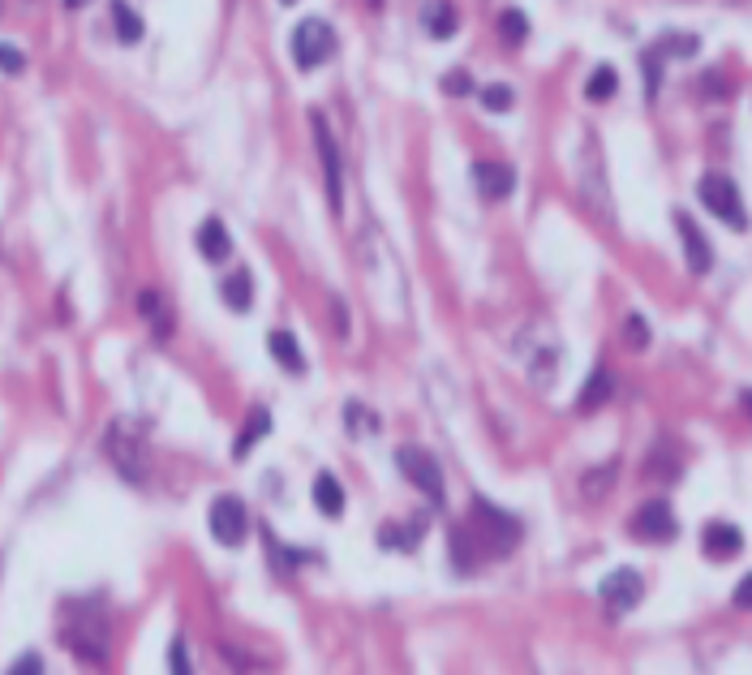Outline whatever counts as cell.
Returning <instances> with one entry per match:
<instances>
[{
    "instance_id": "5",
    "label": "cell",
    "mask_w": 752,
    "mask_h": 675,
    "mask_svg": "<svg viewBox=\"0 0 752 675\" xmlns=\"http://www.w3.org/2000/svg\"><path fill=\"white\" fill-rule=\"evenodd\" d=\"M331 52H336V31H331L323 18L297 22V31H293V61H297V69H318Z\"/></svg>"
},
{
    "instance_id": "1",
    "label": "cell",
    "mask_w": 752,
    "mask_h": 675,
    "mask_svg": "<svg viewBox=\"0 0 752 675\" xmlns=\"http://www.w3.org/2000/svg\"><path fill=\"white\" fill-rule=\"evenodd\" d=\"M520 521L512 512H503L495 504H486V499H473L469 516L452 529V559L460 572H477L486 564H495V559L512 555L516 542H520Z\"/></svg>"
},
{
    "instance_id": "2",
    "label": "cell",
    "mask_w": 752,
    "mask_h": 675,
    "mask_svg": "<svg viewBox=\"0 0 752 675\" xmlns=\"http://www.w3.org/2000/svg\"><path fill=\"white\" fill-rule=\"evenodd\" d=\"M104 452H108L112 469H117L125 482H134V486L147 482V473H151V448H147V435H142V426H138L134 418H117V422L108 426Z\"/></svg>"
},
{
    "instance_id": "31",
    "label": "cell",
    "mask_w": 752,
    "mask_h": 675,
    "mask_svg": "<svg viewBox=\"0 0 752 675\" xmlns=\"http://www.w3.org/2000/svg\"><path fill=\"white\" fill-rule=\"evenodd\" d=\"M9 675H43V658H39V654H22V658H13Z\"/></svg>"
},
{
    "instance_id": "4",
    "label": "cell",
    "mask_w": 752,
    "mask_h": 675,
    "mask_svg": "<svg viewBox=\"0 0 752 675\" xmlns=\"http://www.w3.org/2000/svg\"><path fill=\"white\" fill-rule=\"evenodd\" d=\"M61 637H65V645H69V650H74L78 658H86V663H95V667L108 663V624H104V615L82 611L78 620H69V624L61 628Z\"/></svg>"
},
{
    "instance_id": "34",
    "label": "cell",
    "mask_w": 752,
    "mask_h": 675,
    "mask_svg": "<svg viewBox=\"0 0 752 675\" xmlns=\"http://www.w3.org/2000/svg\"><path fill=\"white\" fill-rule=\"evenodd\" d=\"M65 5H69V9H82V5H91V0H65Z\"/></svg>"
},
{
    "instance_id": "36",
    "label": "cell",
    "mask_w": 752,
    "mask_h": 675,
    "mask_svg": "<svg viewBox=\"0 0 752 675\" xmlns=\"http://www.w3.org/2000/svg\"><path fill=\"white\" fill-rule=\"evenodd\" d=\"M280 5H297V0H280Z\"/></svg>"
},
{
    "instance_id": "9",
    "label": "cell",
    "mask_w": 752,
    "mask_h": 675,
    "mask_svg": "<svg viewBox=\"0 0 752 675\" xmlns=\"http://www.w3.org/2000/svg\"><path fill=\"white\" fill-rule=\"evenodd\" d=\"M598 594H602V607L611 615H628L636 602L645 598V581H641V572H636V568H615L611 577H602Z\"/></svg>"
},
{
    "instance_id": "26",
    "label": "cell",
    "mask_w": 752,
    "mask_h": 675,
    "mask_svg": "<svg viewBox=\"0 0 752 675\" xmlns=\"http://www.w3.org/2000/svg\"><path fill=\"white\" fill-rule=\"evenodd\" d=\"M482 104H486V112H508L516 104V95H512V86L495 82V86H486V91H482Z\"/></svg>"
},
{
    "instance_id": "15",
    "label": "cell",
    "mask_w": 752,
    "mask_h": 675,
    "mask_svg": "<svg viewBox=\"0 0 752 675\" xmlns=\"http://www.w3.org/2000/svg\"><path fill=\"white\" fill-rule=\"evenodd\" d=\"M422 22H426V35H435V39H452V35H456V26H460L452 0H426Z\"/></svg>"
},
{
    "instance_id": "14",
    "label": "cell",
    "mask_w": 752,
    "mask_h": 675,
    "mask_svg": "<svg viewBox=\"0 0 752 675\" xmlns=\"http://www.w3.org/2000/svg\"><path fill=\"white\" fill-rule=\"evenodd\" d=\"M198 250L207 263H224L228 254H233V237H228L224 220H215V215H207V220L198 224Z\"/></svg>"
},
{
    "instance_id": "16",
    "label": "cell",
    "mask_w": 752,
    "mask_h": 675,
    "mask_svg": "<svg viewBox=\"0 0 752 675\" xmlns=\"http://www.w3.org/2000/svg\"><path fill=\"white\" fill-rule=\"evenodd\" d=\"M314 508L323 516H340L344 512V486L336 473H318L314 478Z\"/></svg>"
},
{
    "instance_id": "25",
    "label": "cell",
    "mask_w": 752,
    "mask_h": 675,
    "mask_svg": "<svg viewBox=\"0 0 752 675\" xmlns=\"http://www.w3.org/2000/svg\"><path fill=\"white\" fill-rule=\"evenodd\" d=\"M499 35H503V43L520 48V43L529 39V18H525L520 9H503V13H499Z\"/></svg>"
},
{
    "instance_id": "22",
    "label": "cell",
    "mask_w": 752,
    "mask_h": 675,
    "mask_svg": "<svg viewBox=\"0 0 752 675\" xmlns=\"http://www.w3.org/2000/svg\"><path fill=\"white\" fill-rule=\"evenodd\" d=\"M267 430H271V413H267V409H254L250 422H245V430H241V439H237V461H245V456H250V448L267 435Z\"/></svg>"
},
{
    "instance_id": "12",
    "label": "cell",
    "mask_w": 752,
    "mask_h": 675,
    "mask_svg": "<svg viewBox=\"0 0 752 675\" xmlns=\"http://www.w3.org/2000/svg\"><path fill=\"white\" fill-rule=\"evenodd\" d=\"M473 181H477V194H482L486 203H503V198L516 190V172L508 164H495V160H477Z\"/></svg>"
},
{
    "instance_id": "6",
    "label": "cell",
    "mask_w": 752,
    "mask_h": 675,
    "mask_svg": "<svg viewBox=\"0 0 752 675\" xmlns=\"http://www.w3.org/2000/svg\"><path fill=\"white\" fill-rule=\"evenodd\" d=\"M310 125H314V142H318V160H323V181H327V203L331 211L344 207V164H340V147L327 129L323 112H310Z\"/></svg>"
},
{
    "instance_id": "10",
    "label": "cell",
    "mask_w": 752,
    "mask_h": 675,
    "mask_svg": "<svg viewBox=\"0 0 752 675\" xmlns=\"http://www.w3.org/2000/svg\"><path fill=\"white\" fill-rule=\"evenodd\" d=\"M679 534L675 525V512L671 504H662V499H649V504H641L632 512V538L641 542H671Z\"/></svg>"
},
{
    "instance_id": "8",
    "label": "cell",
    "mask_w": 752,
    "mask_h": 675,
    "mask_svg": "<svg viewBox=\"0 0 752 675\" xmlns=\"http://www.w3.org/2000/svg\"><path fill=\"white\" fill-rule=\"evenodd\" d=\"M396 469H400L404 478H409L422 495L435 499V504L443 499V469H439V461H435L430 452H422V448H400V452H396Z\"/></svg>"
},
{
    "instance_id": "29",
    "label": "cell",
    "mask_w": 752,
    "mask_h": 675,
    "mask_svg": "<svg viewBox=\"0 0 752 675\" xmlns=\"http://www.w3.org/2000/svg\"><path fill=\"white\" fill-rule=\"evenodd\" d=\"M443 91H447V95H469V91H473V78L465 74V69H452V74L443 78Z\"/></svg>"
},
{
    "instance_id": "23",
    "label": "cell",
    "mask_w": 752,
    "mask_h": 675,
    "mask_svg": "<svg viewBox=\"0 0 752 675\" xmlns=\"http://www.w3.org/2000/svg\"><path fill=\"white\" fill-rule=\"evenodd\" d=\"M615 91H619V74H615L611 65H598L594 74H589V82H585V95L594 99V104H606Z\"/></svg>"
},
{
    "instance_id": "18",
    "label": "cell",
    "mask_w": 752,
    "mask_h": 675,
    "mask_svg": "<svg viewBox=\"0 0 752 675\" xmlns=\"http://www.w3.org/2000/svg\"><path fill=\"white\" fill-rule=\"evenodd\" d=\"M220 297H224V306L237 310V314L250 310V301H254V280H250V271H233V276L220 284Z\"/></svg>"
},
{
    "instance_id": "33",
    "label": "cell",
    "mask_w": 752,
    "mask_h": 675,
    "mask_svg": "<svg viewBox=\"0 0 752 675\" xmlns=\"http://www.w3.org/2000/svg\"><path fill=\"white\" fill-rule=\"evenodd\" d=\"M349 418H353L349 430H353V435H361V405H349ZM366 426H370V430H379V422H374V413H370V409H366Z\"/></svg>"
},
{
    "instance_id": "11",
    "label": "cell",
    "mask_w": 752,
    "mask_h": 675,
    "mask_svg": "<svg viewBox=\"0 0 752 675\" xmlns=\"http://www.w3.org/2000/svg\"><path fill=\"white\" fill-rule=\"evenodd\" d=\"M675 228H679V241H684L688 271H692V276H705V271L714 267V250H710V241H705V233L697 228V220H692L688 211H675Z\"/></svg>"
},
{
    "instance_id": "30",
    "label": "cell",
    "mask_w": 752,
    "mask_h": 675,
    "mask_svg": "<svg viewBox=\"0 0 752 675\" xmlns=\"http://www.w3.org/2000/svg\"><path fill=\"white\" fill-rule=\"evenodd\" d=\"M0 69H5V74H22V69H26V56H22L18 48H9V43H0Z\"/></svg>"
},
{
    "instance_id": "3",
    "label": "cell",
    "mask_w": 752,
    "mask_h": 675,
    "mask_svg": "<svg viewBox=\"0 0 752 675\" xmlns=\"http://www.w3.org/2000/svg\"><path fill=\"white\" fill-rule=\"evenodd\" d=\"M701 203L710 207V215H718L727 228H735V233H744L748 228V211H744V198H740V185H735L727 172H705L701 185H697Z\"/></svg>"
},
{
    "instance_id": "28",
    "label": "cell",
    "mask_w": 752,
    "mask_h": 675,
    "mask_svg": "<svg viewBox=\"0 0 752 675\" xmlns=\"http://www.w3.org/2000/svg\"><path fill=\"white\" fill-rule=\"evenodd\" d=\"M624 336H628V344H632V349H645V344H649V327H645V319H641V314H628V323H624Z\"/></svg>"
},
{
    "instance_id": "27",
    "label": "cell",
    "mask_w": 752,
    "mask_h": 675,
    "mask_svg": "<svg viewBox=\"0 0 752 675\" xmlns=\"http://www.w3.org/2000/svg\"><path fill=\"white\" fill-rule=\"evenodd\" d=\"M168 675H194L190 654H185V641H181V637L168 645Z\"/></svg>"
},
{
    "instance_id": "7",
    "label": "cell",
    "mask_w": 752,
    "mask_h": 675,
    "mask_svg": "<svg viewBox=\"0 0 752 675\" xmlns=\"http://www.w3.org/2000/svg\"><path fill=\"white\" fill-rule=\"evenodd\" d=\"M207 525H211V538L220 542V547H241L245 534H250V512L237 495H220L207 512Z\"/></svg>"
},
{
    "instance_id": "35",
    "label": "cell",
    "mask_w": 752,
    "mask_h": 675,
    "mask_svg": "<svg viewBox=\"0 0 752 675\" xmlns=\"http://www.w3.org/2000/svg\"><path fill=\"white\" fill-rule=\"evenodd\" d=\"M744 405H748V409H752V392H744Z\"/></svg>"
},
{
    "instance_id": "17",
    "label": "cell",
    "mask_w": 752,
    "mask_h": 675,
    "mask_svg": "<svg viewBox=\"0 0 752 675\" xmlns=\"http://www.w3.org/2000/svg\"><path fill=\"white\" fill-rule=\"evenodd\" d=\"M271 357L288 370V375H301L306 370V357H301V344H297V336L293 332H271Z\"/></svg>"
},
{
    "instance_id": "24",
    "label": "cell",
    "mask_w": 752,
    "mask_h": 675,
    "mask_svg": "<svg viewBox=\"0 0 752 675\" xmlns=\"http://www.w3.org/2000/svg\"><path fill=\"white\" fill-rule=\"evenodd\" d=\"M112 26H117L121 43H138L142 39V18L125 5V0H112Z\"/></svg>"
},
{
    "instance_id": "21",
    "label": "cell",
    "mask_w": 752,
    "mask_h": 675,
    "mask_svg": "<svg viewBox=\"0 0 752 675\" xmlns=\"http://www.w3.org/2000/svg\"><path fill=\"white\" fill-rule=\"evenodd\" d=\"M422 534H426L422 521H409V525H396V521H392V525L379 529V542H383L387 551H413L417 542H422Z\"/></svg>"
},
{
    "instance_id": "19",
    "label": "cell",
    "mask_w": 752,
    "mask_h": 675,
    "mask_svg": "<svg viewBox=\"0 0 752 675\" xmlns=\"http://www.w3.org/2000/svg\"><path fill=\"white\" fill-rule=\"evenodd\" d=\"M138 310H142V319L151 323V332H155V336H168V332H172V310H168L164 293L147 289V293L138 297Z\"/></svg>"
},
{
    "instance_id": "32",
    "label": "cell",
    "mask_w": 752,
    "mask_h": 675,
    "mask_svg": "<svg viewBox=\"0 0 752 675\" xmlns=\"http://www.w3.org/2000/svg\"><path fill=\"white\" fill-rule=\"evenodd\" d=\"M735 607L752 611V572H748V577H744L740 585H735Z\"/></svg>"
},
{
    "instance_id": "13",
    "label": "cell",
    "mask_w": 752,
    "mask_h": 675,
    "mask_svg": "<svg viewBox=\"0 0 752 675\" xmlns=\"http://www.w3.org/2000/svg\"><path fill=\"white\" fill-rule=\"evenodd\" d=\"M701 551L710 559H718V564H722V559H735L744 551V534L731 521H710L701 529Z\"/></svg>"
},
{
    "instance_id": "20",
    "label": "cell",
    "mask_w": 752,
    "mask_h": 675,
    "mask_svg": "<svg viewBox=\"0 0 752 675\" xmlns=\"http://www.w3.org/2000/svg\"><path fill=\"white\" fill-rule=\"evenodd\" d=\"M611 396H615V375H611V370H594V379L585 383V392H581V400H576V409H581V413H594V409H602Z\"/></svg>"
}]
</instances>
